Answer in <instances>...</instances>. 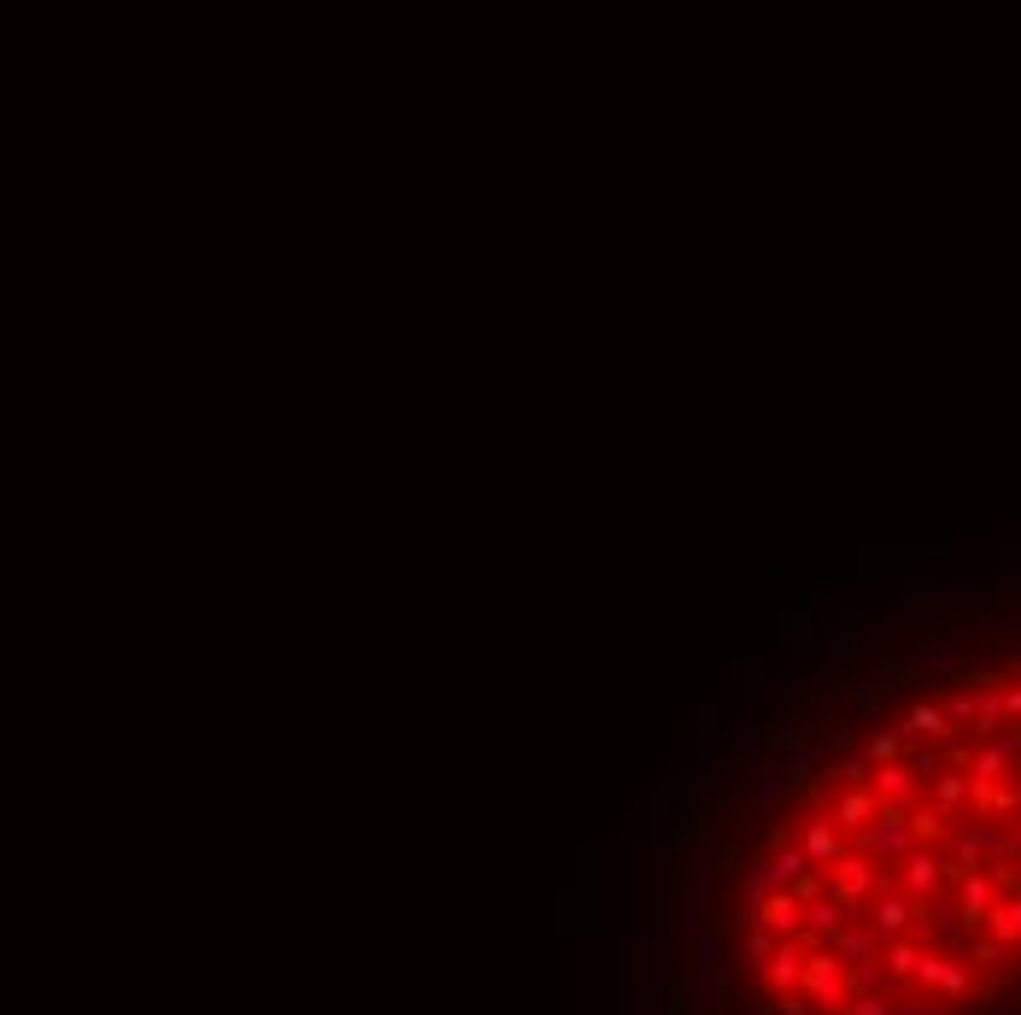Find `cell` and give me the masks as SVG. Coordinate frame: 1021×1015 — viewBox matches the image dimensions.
I'll return each instance as SVG.
<instances>
[{
	"label": "cell",
	"instance_id": "6da1fadb",
	"mask_svg": "<svg viewBox=\"0 0 1021 1015\" xmlns=\"http://www.w3.org/2000/svg\"><path fill=\"white\" fill-rule=\"evenodd\" d=\"M910 852H915L910 811H899V804H881V816L863 827V857L869 863H904Z\"/></svg>",
	"mask_w": 1021,
	"mask_h": 1015
},
{
	"label": "cell",
	"instance_id": "7a4b0ae2",
	"mask_svg": "<svg viewBox=\"0 0 1021 1015\" xmlns=\"http://www.w3.org/2000/svg\"><path fill=\"white\" fill-rule=\"evenodd\" d=\"M963 881V868L957 863H945V857H933V852H910L904 863H899V886L910 898H928V893H940V881Z\"/></svg>",
	"mask_w": 1021,
	"mask_h": 1015
},
{
	"label": "cell",
	"instance_id": "3957f363",
	"mask_svg": "<svg viewBox=\"0 0 1021 1015\" xmlns=\"http://www.w3.org/2000/svg\"><path fill=\"white\" fill-rule=\"evenodd\" d=\"M728 981V945L717 934H699L693 939V992L704 998V992H717Z\"/></svg>",
	"mask_w": 1021,
	"mask_h": 1015
},
{
	"label": "cell",
	"instance_id": "277c9868",
	"mask_svg": "<svg viewBox=\"0 0 1021 1015\" xmlns=\"http://www.w3.org/2000/svg\"><path fill=\"white\" fill-rule=\"evenodd\" d=\"M899 728H904V740H951L957 734L951 716H945V704H910Z\"/></svg>",
	"mask_w": 1021,
	"mask_h": 1015
},
{
	"label": "cell",
	"instance_id": "5b68a950",
	"mask_svg": "<svg viewBox=\"0 0 1021 1015\" xmlns=\"http://www.w3.org/2000/svg\"><path fill=\"white\" fill-rule=\"evenodd\" d=\"M799 852H804V863H840V857H845V845H840V827H833L828 816L804 822V840H799Z\"/></svg>",
	"mask_w": 1021,
	"mask_h": 1015
},
{
	"label": "cell",
	"instance_id": "8992f818",
	"mask_svg": "<svg viewBox=\"0 0 1021 1015\" xmlns=\"http://www.w3.org/2000/svg\"><path fill=\"white\" fill-rule=\"evenodd\" d=\"M869 793L881 798V804H899V811H904V798L915 793L910 763H881V770H869Z\"/></svg>",
	"mask_w": 1021,
	"mask_h": 1015
},
{
	"label": "cell",
	"instance_id": "52a82bcc",
	"mask_svg": "<svg viewBox=\"0 0 1021 1015\" xmlns=\"http://www.w3.org/2000/svg\"><path fill=\"white\" fill-rule=\"evenodd\" d=\"M874 816H881V798H874L869 786H845V798H840V816H833V827H869Z\"/></svg>",
	"mask_w": 1021,
	"mask_h": 1015
},
{
	"label": "cell",
	"instance_id": "ba28073f",
	"mask_svg": "<svg viewBox=\"0 0 1021 1015\" xmlns=\"http://www.w3.org/2000/svg\"><path fill=\"white\" fill-rule=\"evenodd\" d=\"M793 781L781 775V763H769V770L758 775V811H781V804H793Z\"/></svg>",
	"mask_w": 1021,
	"mask_h": 1015
},
{
	"label": "cell",
	"instance_id": "9c48e42d",
	"mask_svg": "<svg viewBox=\"0 0 1021 1015\" xmlns=\"http://www.w3.org/2000/svg\"><path fill=\"white\" fill-rule=\"evenodd\" d=\"M987 927H992L998 945H1015V939H1021V893H1015V898H998L992 916H987Z\"/></svg>",
	"mask_w": 1021,
	"mask_h": 1015
},
{
	"label": "cell",
	"instance_id": "30bf717a",
	"mask_svg": "<svg viewBox=\"0 0 1021 1015\" xmlns=\"http://www.w3.org/2000/svg\"><path fill=\"white\" fill-rule=\"evenodd\" d=\"M963 798H969V781L957 775V770H945L940 781H933V811H940L945 822H951L957 811H963Z\"/></svg>",
	"mask_w": 1021,
	"mask_h": 1015
},
{
	"label": "cell",
	"instance_id": "8fae6325",
	"mask_svg": "<svg viewBox=\"0 0 1021 1015\" xmlns=\"http://www.w3.org/2000/svg\"><path fill=\"white\" fill-rule=\"evenodd\" d=\"M1004 775H1010V752H1004L998 740H987L981 752H974V781H981V786H998Z\"/></svg>",
	"mask_w": 1021,
	"mask_h": 1015
},
{
	"label": "cell",
	"instance_id": "7c38bea8",
	"mask_svg": "<svg viewBox=\"0 0 1021 1015\" xmlns=\"http://www.w3.org/2000/svg\"><path fill=\"white\" fill-rule=\"evenodd\" d=\"M863 757L874 763V770H881V763H904V728H881V734H869Z\"/></svg>",
	"mask_w": 1021,
	"mask_h": 1015
},
{
	"label": "cell",
	"instance_id": "4fadbf2b",
	"mask_svg": "<svg viewBox=\"0 0 1021 1015\" xmlns=\"http://www.w3.org/2000/svg\"><path fill=\"white\" fill-rule=\"evenodd\" d=\"M945 716H951V728H957V722H974V716H981V687H974V681H969V687H957L945 699Z\"/></svg>",
	"mask_w": 1021,
	"mask_h": 1015
},
{
	"label": "cell",
	"instance_id": "5bb4252c",
	"mask_svg": "<svg viewBox=\"0 0 1021 1015\" xmlns=\"http://www.w3.org/2000/svg\"><path fill=\"white\" fill-rule=\"evenodd\" d=\"M904 675H951V681H957V657H951V652H928V657H904Z\"/></svg>",
	"mask_w": 1021,
	"mask_h": 1015
},
{
	"label": "cell",
	"instance_id": "9a60e30c",
	"mask_svg": "<svg viewBox=\"0 0 1021 1015\" xmlns=\"http://www.w3.org/2000/svg\"><path fill=\"white\" fill-rule=\"evenodd\" d=\"M887 687H892V681H887V675H863V681H858V704H863V711H881V699H887Z\"/></svg>",
	"mask_w": 1021,
	"mask_h": 1015
},
{
	"label": "cell",
	"instance_id": "2e32d148",
	"mask_svg": "<svg viewBox=\"0 0 1021 1015\" xmlns=\"http://www.w3.org/2000/svg\"><path fill=\"white\" fill-rule=\"evenodd\" d=\"M1004 716L1021 722V681H1015V687H1004Z\"/></svg>",
	"mask_w": 1021,
	"mask_h": 1015
},
{
	"label": "cell",
	"instance_id": "e0dca14e",
	"mask_svg": "<svg viewBox=\"0 0 1021 1015\" xmlns=\"http://www.w3.org/2000/svg\"><path fill=\"white\" fill-rule=\"evenodd\" d=\"M740 757H763V734H740Z\"/></svg>",
	"mask_w": 1021,
	"mask_h": 1015
},
{
	"label": "cell",
	"instance_id": "ac0fdd59",
	"mask_svg": "<svg viewBox=\"0 0 1021 1015\" xmlns=\"http://www.w3.org/2000/svg\"><path fill=\"white\" fill-rule=\"evenodd\" d=\"M1010 811L1021 816V770H1015V786H1010Z\"/></svg>",
	"mask_w": 1021,
	"mask_h": 1015
}]
</instances>
